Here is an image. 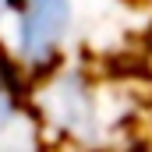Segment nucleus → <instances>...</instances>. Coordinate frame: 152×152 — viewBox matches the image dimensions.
<instances>
[{
  "label": "nucleus",
  "instance_id": "1",
  "mask_svg": "<svg viewBox=\"0 0 152 152\" xmlns=\"http://www.w3.org/2000/svg\"><path fill=\"white\" fill-rule=\"evenodd\" d=\"M28 106L53 152H113L134 127L131 92L71 57L28 81Z\"/></svg>",
  "mask_w": 152,
  "mask_h": 152
},
{
  "label": "nucleus",
  "instance_id": "2",
  "mask_svg": "<svg viewBox=\"0 0 152 152\" xmlns=\"http://www.w3.org/2000/svg\"><path fill=\"white\" fill-rule=\"evenodd\" d=\"M7 7L11 18L0 50L28 81L71 57L81 25V0H7Z\"/></svg>",
  "mask_w": 152,
  "mask_h": 152
}]
</instances>
